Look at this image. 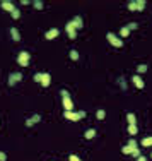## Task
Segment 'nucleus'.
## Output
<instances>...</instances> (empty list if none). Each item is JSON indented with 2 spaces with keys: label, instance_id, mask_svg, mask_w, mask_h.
I'll return each mask as SVG.
<instances>
[{
  "label": "nucleus",
  "instance_id": "1",
  "mask_svg": "<svg viewBox=\"0 0 152 161\" xmlns=\"http://www.w3.org/2000/svg\"><path fill=\"white\" fill-rule=\"evenodd\" d=\"M106 40L110 41V45H113L115 48H122L123 46V40L120 36H116L115 33H108V34H106Z\"/></svg>",
  "mask_w": 152,
  "mask_h": 161
},
{
  "label": "nucleus",
  "instance_id": "2",
  "mask_svg": "<svg viewBox=\"0 0 152 161\" xmlns=\"http://www.w3.org/2000/svg\"><path fill=\"white\" fill-rule=\"evenodd\" d=\"M29 58H31V55L28 51H21L17 55V63L22 65V67H29Z\"/></svg>",
  "mask_w": 152,
  "mask_h": 161
},
{
  "label": "nucleus",
  "instance_id": "3",
  "mask_svg": "<svg viewBox=\"0 0 152 161\" xmlns=\"http://www.w3.org/2000/svg\"><path fill=\"white\" fill-rule=\"evenodd\" d=\"M21 80H22V74L21 72H12V74H9L7 82H9V86H14V84H17Z\"/></svg>",
  "mask_w": 152,
  "mask_h": 161
},
{
  "label": "nucleus",
  "instance_id": "4",
  "mask_svg": "<svg viewBox=\"0 0 152 161\" xmlns=\"http://www.w3.org/2000/svg\"><path fill=\"white\" fill-rule=\"evenodd\" d=\"M65 31H67V34H69V38H70V40H75V38H77V29L74 28L72 21L65 24Z\"/></svg>",
  "mask_w": 152,
  "mask_h": 161
},
{
  "label": "nucleus",
  "instance_id": "5",
  "mask_svg": "<svg viewBox=\"0 0 152 161\" xmlns=\"http://www.w3.org/2000/svg\"><path fill=\"white\" fill-rule=\"evenodd\" d=\"M62 105H63V110H65V111H74V103H72L70 96L62 98Z\"/></svg>",
  "mask_w": 152,
  "mask_h": 161
},
{
  "label": "nucleus",
  "instance_id": "6",
  "mask_svg": "<svg viewBox=\"0 0 152 161\" xmlns=\"http://www.w3.org/2000/svg\"><path fill=\"white\" fill-rule=\"evenodd\" d=\"M58 34H60V29H58V28H51V29H48L46 33H45V38L50 41V40H55Z\"/></svg>",
  "mask_w": 152,
  "mask_h": 161
},
{
  "label": "nucleus",
  "instance_id": "7",
  "mask_svg": "<svg viewBox=\"0 0 152 161\" xmlns=\"http://www.w3.org/2000/svg\"><path fill=\"white\" fill-rule=\"evenodd\" d=\"M63 117H65L67 120H70V122H79L81 120L79 113H75V111H63Z\"/></svg>",
  "mask_w": 152,
  "mask_h": 161
},
{
  "label": "nucleus",
  "instance_id": "8",
  "mask_svg": "<svg viewBox=\"0 0 152 161\" xmlns=\"http://www.w3.org/2000/svg\"><path fill=\"white\" fill-rule=\"evenodd\" d=\"M0 5H2L4 10H7V12H10V14H12V10L16 9V7H14V2H10V0H2Z\"/></svg>",
  "mask_w": 152,
  "mask_h": 161
},
{
  "label": "nucleus",
  "instance_id": "9",
  "mask_svg": "<svg viewBox=\"0 0 152 161\" xmlns=\"http://www.w3.org/2000/svg\"><path fill=\"white\" fill-rule=\"evenodd\" d=\"M132 82L135 84V88H139V89H144V86H145V82L142 80V77H140V76H133Z\"/></svg>",
  "mask_w": 152,
  "mask_h": 161
},
{
  "label": "nucleus",
  "instance_id": "10",
  "mask_svg": "<svg viewBox=\"0 0 152 161\" xmlns=\"http://www.w3.org/2000/svg\"><path fill=\"white\" fill-rule=\"evenodd\" d=\"M72 24H74V28H75V29H82V28H84V22H82L81 16H75V17L72 19Z\"/></svg>",
  "mask_w": 152,
  "mask_h": 161
},
{
  "label": "nucleus",
  "instance_id": "11",
  "mask_svg": "<svg viewBox=\"0 0 152 161\" xmlns=\"http://www.w3.org/2000/svg\"><path fill=\"white\" fill-rule=\"evenodd\" d=\"M51 82V76L50 74H46V72H43V77H41V86L43 88H48Z\"/></svg>",
  "mask_w": 152,
  "mask_h": 161
},
{
  "label": "nucleus",
  "instance_id": "12",
  "mask_svg": "<svg viewBox=\"0 0 152 161\" xmlns=\"http://www.w3.org/2000/svg\"><path fill=\"white\" fill-rule=\"evenodd\" d=\"M10 36H12L14 41H21V33L17 28H10Z\"/></svg>",
  "mask_w": 152,
  "mask_h": 161
},
{
  "label": "nucleus",
  "instance_id": "13",
  "mask_svg": "<svg viewBox=\"0 0 152 161\" xmlns=\"http://www.w3.org/2000/svg\"><path fill=\"white\" fill-rule=\"evenodd\" d=\"M127 132H128V134H130V135H135V134H137V132H139V129H137V123H132V125H128V129H127Z\"/></svg>",
  "mask_w": 152,
  "mask_h": 161
},
{
  "label": "nucleus",
  "instance_id": "14",
  "mask_svg": "<svg viewBox=\"0 0 152 161\" xmlns=\"http://www.w3.org/2000/svg\"><path fill=\"white\" fill-rule=\"evenodd\" d=\"M135 4H137V12H142L145 9V0H135Z\"/></svg>",
  "mask_w": 152,
  "mask_h": 161
},
{
  "label": "nucleus",
  "instance_id": "15",
  "mask_svg": "<svg viewBox=\"0 0 152 161\" xmlns=\"http://www.w3.org/2000/svg\"><path fill=\"white\" fill-rule=\"evenodd\" d=\"M127 122H128V125H132V123H137V117H135L133 113H127Z\"/></svg>",
  "mask_w": 152,
  "mask_h": 161
},
{
  "label": "nucleus",
  "instance_id": "16",
  "mask_svg": "<svg viewBox=\"0 0 152 161\" xmlns=\"http://www.w3.org/2000/svg\"><path fill=\"white\" fill-rule=\"evenodd\" d=\"M84 137H86V139H94V137H96V130H94V129H89V130H86Z\"/></svg>",
  "mask_w": 152,
  "mask_h": 161
},
{
  "label": "nucleus",
  "instance_id": "17",
  "mask_svg": "<svg viewBox=\"0 0 152 161\" xmlns=\"http://www.w3.org/2000/svg\"><path fill=\"white\" fill-rule=\"evenodd\" d=\"M120 36H122V38H128V36H130V29H128L127 26L122 28V29H120Z\"/></svg>",
  "mask_w": 152,
  "mask_h": 161
},
{
  "label": "nucleus",
  "instance_id": "18",
  "mask_svg": "<svg viewBox=\"0 0 152 161\" xmlns=\"http://www.w3.org/2000/svg\"><path fill=\"white\" fill-rule=\"evenodd\" d=\"M140 144H142L144 147H149V146H152V137H144Z\"/></svg>",
  "mask_w": 152,
  "mask_h": 161
},
{
  "label": "nucleus",
  "instance_id": "19",
  "mask_svg": "<svg viewBox=\"0 0 152 161\" xmlns=\"http://www.w3.org/2000/svg\"><path fill=\"white\" fill-rule=\"evenodd\" d=\"M147 71H149V67H147L145 63H140V65L137 67V72H139V74H145Z\"/></svg>",
  "mask_w": 152,
  "mask_h": 161
},
{
  "label": "nucleus",
  "instance_id": "20",
  "mask_svg": "<svg viewBox=\"0 0 152 161\" xmlns=\"http://www.w3.org/2000/svg\"><path fill=\"white\" fill-rule=\"evenodd\" d=\"M33 5H34V9H38V10H41L43 7H45V4H43L41 0H34V2H33Z\"/></svg>",
  "mask_w": 152,
  "mask_h": 161
},
{
  "label": "nucleus",
  "instance_id": "21",
  "mask_svg": "<svg viewBox=\"0 0 152 161\" xmlns=\"http://www.w3.org/2000/svg\"><path fill=\"white\" fill-rule=\"evenodd\" d=\"M10 16H12V19H21V10L19 9H14Z\"/></svg>",
  "mask_w": 152,
  "mask_h": 161
},
{
  "label": "nucleus",
  "instance_id": "22",
  "mask_svg": "<svg viewBox=\"0 0 152 161\" xmlns=\"http://www.w3.org/2000/svg\"><path fill=\"white\" fill-rule=\"evenodd\" d=\"M79 57H81V55H79L77 50H70V58L72 60H79Z\"/></svg>",
  "mask_w": 152,
  "mask_h": 161
},
{
  "label": "nucleus",
  "instance_id": "23",
  "mask_svg": "<svg viewBox=\"0 0 152 161\" xmlns=\"http://www.w3.org/2000/svg\"><path fill=\"white\" fill-rule=\"evenodd\" d=\"M96 117H98V120H104V117H106V111H104V110H98Z\"/></svg>",
  "mask_w": 152,
  "mask_h": 161
},
{
  "label": "nucleus",
  "instance_id": "24",
  "mask_svg": "<svg viewBox=\"0 0 152 161\" xmlns=\"http://www.w3.org/2000/svg\"><path fill=\"white\" fill-rule=\"evenodd\" d=\"M122 152H123V154H132V147L127 144V146H123V147H122Z\"/></svg>",
  "mask_w": 152,
  "mask_h": 161
},
{
  "label": "nucleus",
  "instance_id": "25",
  "mask_svg": "<svg viewBox=\"0 0 152 161\" xmlns=\"http://www.w3.org/2000/svg\"><path fill=\"white\" fill-rule=\"evenodd\" d=\"M128 9L132 10V12H137V4H135V0L128 2Z\"/></svg>",
  "mask_w": 152,
  "mask_h": 161
},
{
  "label": "nucleus",
  "instance_id": "26",
  "mask_svg": "<svg viewBox=\"0 0 152 161\" xmlns=\"http://www.w3.org/2000/svg\"><path fill=\"white\" fill-rule=\"evenodd\" d=\"M41 77H43V72H36V74H34V77H33V79L36 80V82H40V84H41Z\"/></svg>",
  "mask_w": 152,
  "mask_h": 161
},
{
  "label": "nucleus",
  "instance_id": "27",
  "mask_svg": "<svg viewBox=\"0 0 152 161\" xmlns=\"http://www.w3.org/2000/svg\"><path fill=\"white\" fill-rule=\"evenodd\" d=\"M132 156H133V158H139V156H142V154H140V149H139V147L132 149Z\"/></svg>",
  "mask_w": 152,
  "mask_h": 161
},
{
  "label": "nucleus",
  "instance_id": "28",
  "mask_svg": "<svg viewBox=\"0 0 152 161\" xmlns=\"http://www.w3.org/2000/svg\"><path fill=\"white\" fill-rule=\"evenodd\" d=\"M128 146H130V147H132V149H135V147H137V141H135V139H130V141H128Z\"/></svg>",
  "mask_w": 152,
  "mask_h": 161
},
{
  "label": "nucleus",
  "instance_id": "29",
  "mask_svg": "<svg viewBox=\"0 0 152 161\" xmlns=\"http://www.w3.org/2000/svg\"><path fill=\"white\" fill-rule=\"evenodd\" d=\"M127 28H128L130 31H133V29H137V28H139V24H137V22H130V24H128Z\"/></svg>",
  "mask_w": 152,
  "mask_h": 161
},
{
  "label": "nucleus",
  "instance_id": "30",
  "mask_svg": "<svg viewBox=\"0 0 152 161\" xmlns=\"http://www.w3.org/2000/svg\"><path fill=\"white\" fill-rule=\"evenodd\" d=\"M31 120L34 122V123H38V122H41V115H33V117H31Z\"/></svg>",
  "mask_w": 152,
  "mask_h": 161
},
{
  "label": "nucleus",
  "instance_id": "31",
  "mask_svg": "<svg viewBox=\"0 0 152 161\" xmlns=\"http://www.w3.org/2000/svg\"><path fill=\"white\" fill-rule=\"evenodd\" d=\"M60 94H62V98H65V96H70V93H69L67 89H62V91H60Z\"/></svg>",
  "mask_w": 152,
  "mask_h": 161
},
{
  "label": "nucleus",
  "instance_id": "32",
  "mask_svg": "<svg viewBox=\"0 0 152 161\" xmlns=\"http://www.w3.org/2000/svg\"><path fill=\"white\" fill-rule=\"evenodd\" d=\"M69 160H70V161H82L81 158H79V156H75V154H70V158H69Z\"/></svg>",
  "mask_w": 152,
  "mask_h": 161
},
{
  "label": "nucleus",
  "instance_id": "33",
  "mask_svg": "<svg viewBox=\"0 0 152 161\" xmlns=\"http://www.w3.org/2000/svg\"><path fill=\"white\" fill-rule=\"evenodd\" d=\"M0 161H7V154L4 151H0Z\"/></svg>",
  "mask_w": 152,
  "mask_h": 161
},
{
  "label": "nucleus",
  "instance_id": "34",
  "mask_svg": "<svg viewBox=\"0 0 152 161\" xmlns=\"http://www.w3.org/2000/svg\"><path fill=\"white\" fill-rule=\"evenodd\" d=\"M26 125H28V127H33V125H34V122L31 120V118H28V120H26Z\"/></svg>",
  "mask_w": 152,
  "mask_h": 161
},
{
  "label": "nucleus",
  "instance_id": "35",
  "mask_svg": "<svg viewBox=\"0 0 152 161\" xmlns=\"http://www.w3.org/2000/svg\"><path fill=\"white\" fill-rule=\"evenodd\" d=\"M77 113H79V117H81V118H84V117H86V111H84V110L77 111Z\"/></svg>",
  "mask_w": 152,
  "mask_h": 161
},
{
  "label": "nucleus",
  "instance_id": "36",
  "mask_svg": "<svg viewBox=\"0 0 152 161\" xmlns=\"http://www.w3.org/2000/svg\"><path fill=\"white\" fill-rule=\"evenodd\" d=\"M120 82H122V88H123V89H127V82H125V79H120Z\"/></svg>",
  "mask_w": 152,
  "mask_h": 161
},
{
  "label": "nucleus",
  "instance_id": "37",
  "mask_svg": "<svg viewBox=\"0 0 152 161\" xmlns=\"http://www.w3.org/2000/svg\"><path fill=\"white\" fill-rule=\"evenodd\" d=\"M137 161H147V160H145V156H139V158H137Z\"/></svg>",
  "mask_w": 152,
  "mask_h": 161
}]
</instances>
